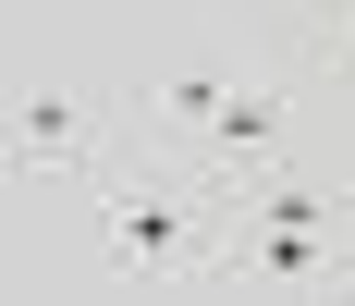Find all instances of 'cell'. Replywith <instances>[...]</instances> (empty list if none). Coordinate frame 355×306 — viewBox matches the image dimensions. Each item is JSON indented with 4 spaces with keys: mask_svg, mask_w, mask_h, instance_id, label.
<instances>
[{
    "mask_svg": "<svg viewBox=\"0 0 355 306\" xmlns=\"http://www.w3.org/2000/svg\"><path fill=\"white\" fill-rule=\"evenodd\" d=\"M12 171H49V184H98V123H86V86H73V74H25V86H12Z\"/></svg>",
    "mask_w": 355,
    "mask_h": 306,
    "instance_id": "6da1fadb",
    "label": "cell"
},
{
    "mask_svg": "<svg viewBox=\"0 0 355 306\" xmlns=\"http://www.w3.org/2000/svg\"><path fill=\"white\" fill-rule=\"evenodd\" d=\"M331 74L355 86V0H331Z\"/></svg>",
    "mask_w": 355,
    "mask_h": 306,
    "instance_id": "3957f363",
    "label": "cell"
},
{
    "mask_svg": "<svg viewBox=\"0 0 355 306\" xmlns=\"http://www.w3.org/2000/svg\"><path fill=\"white\" fill-rule=\"evenodd\" d=\"M282 147H294V99L270 86V74H233V86H220V110L196 123V147H184V160L209 171V184H245V171H270Z\"/></svg>",
    "mask_w": 355,
    "mask_h": 306,
    "instance_id": "7a4b0ae2",
    "label": "cell"
}]
</instances>
